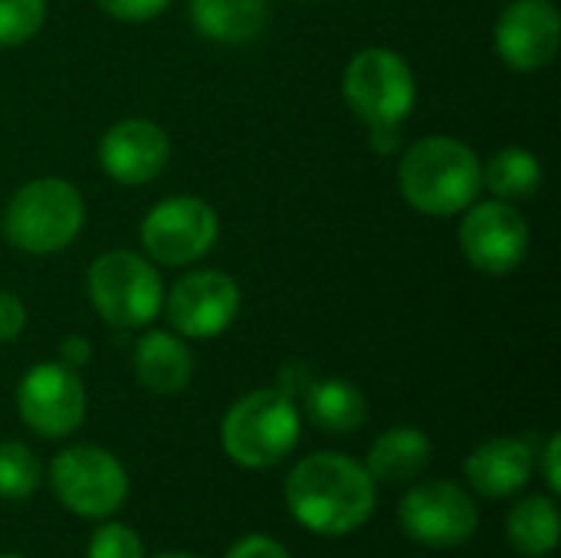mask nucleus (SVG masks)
Here are the masks:
<instances>
[{"mask_svg": "<svg viewBox=\"0 0 561 558\" xmlns=\"http://www.w3.org/2000/svg\"><path fill=\"white\" fill-rule=\"evenodd\" d=\"M375 503V477L345 454H309L286 477V506L293 520L316 536H348L362 529Z\"/></svg>", "mask_w": 561, "mask_h": 558, "instance_id": "f257e3e1", "label": "nucleus"}, {"mask_svg": "<svg viewBox=\"0 0 561 558\" xmlns=\"http://www.w3.org/2000/svg\"><path fill=\"white\" fill-rule=\"evenodd\" d=\"M401 197L427 217H457L483 191V161L450 135L414 141L398 161Z\"/></svg>", "mask_w": 561, "mask_h": 558, "instance_id": "f03ea898", "label": "nucleus"}, {"mask_svg": "<svg viewBox=\"0 0 561 558\" xmlns=\"http://www.w3.org/2000/svg\"><path fill=\"white\" fill-rule=\"evenodd\" d=\"M85 224V201L66 178L20 184L0 217V234L23 253L49 257L66 250Z\"/></svg>", "mask_w": 561, "mask_h": 558, "instance_id": "7ed1b4c3", "label": "nucleus"}, {"mask_svg": "<svg viewBox=\"0 0 561 558\" xmlns=\"http://www.w3.org/2000/svg\"><path fill=\"white\" fill-rule=\"evenodd\" d=\"M299 408L279 388H260L230 405L220 424L227 457L243 470H270L299 444Z\"/></svg>", "mask_w": 561, "mask_h": 558, "instance_id": "20e7f679", "label": "nucleus"}, {"mask_svg": "<svg viewBox=\"0 0 561 558\" xmlns=\"http://www.w3.org/2000/svg\"><path fill=\"white\" fill-rule=\"evenodd\" d=\"M345 105L368 125V132H401L417 102L411 62L388 46L358 49L342 76Z\"/></svg>", "mask_w": 561, "mask_h": 558, "instance_id": "39448f33", "label": "nucleus"}, {"mask_svg": "<svg viewBox=\"0 0 561 558\" xmlns=\"http://www.w3.org/2000/svg\"><path fill=\"white\" fill-rule=\"evenodd\" d=\"M85 293L99 319L115 329H145L161 316L164 306L158 266L135 250L99 253L85 273Z\"/></svg>", "mask_w": 561, "mask_h": 558, "instance_id": "423d86ee", "label": "nucleus"}, {"mask_svg": "<svg viewBox=\"0 0 561 558\" xmlns=\"http://www.w3.org/2000/svg\"><path fill=\"white\" fill-rule=\"evenodd\" d=\"M53 497L82 520H108L128 500V474L115 454L95 444H76L49 464Z\"/></svg>", "mask_w": 561, "mask_h": 558, "instance_id": "0eeeda50", "label": "nucleus"}, {"mask_svg": "<svg viewBox=\"0 0 561 558\" xmlns=\"http://www.w3.org/2000/svg\"><path fill=\"white\" fill-rule=\"evenodd\" d=\"M141 250L158 266H191L204 260L217 237H220V217L217 210L194 194H174L158 201L141 227Z\"/></svg>", "mask_w": 561, "mask_h": 558, "instance_id": "6e6552de", "label": "nucleus"}, {"mask_svg": "<svg viewBox=\"0 0 561 558\" xmlns=\"http://www.w3.org/2000/svg\"><path fill=\"white\" fill-rule=\"evenodd\" d=\"M533 247V234L526 217L513 207V201H473L460 220V250L467 263L486 276L516 273Z\"/></svg>", "mask_w": 561, "mask_h": 558, "instance_id": "1a4fd4ad", "label": "nucleus"}, {"mask_svg": "<svg viewBox=\"0 0 561 558\" xmlns=\"http://www.w3.org/2000/svg\"><path fill=\"white\" fill-rule=\"evenodd\" d=\"M398 523L417 546L457 549L473 539L480 526V510L463 487L450 480H431L411 487L401 497Z\"/></svg>", "mask_w": 561, "mask_h": 558, "instance_id": "9d476101", "label": "nucleus"}, {"mask_svg": "<svg viewBox=\"0 0 561 558\" xmlns=\"http://www.w3.org/2000/svg\"><path fill=\"white\" fill-rule=\"evenodd\" d=\"M16 411L20 421L39 437H69L82 428L89 411L85 385L79 372L66 368L62 362H39L26 368L16 385Z\"/></svg>", "mask_w": 561, "mask_h": 558, "instance_id": "9b49d317", "label": "nucleus"}, {"mask_svg": "<svg viewBox=\"0 0 561 558\" xmlns=\"http://www.w3.org/2000/svg\"><path fill=\"white\" fill-rule=\"evenodd\" d=\"M240 286L224 270L184 273L168 293L161 312L181 339H217L240 316Z\"/></svg>", "mask_w": 561, "mask_h": 558, "instance_id": "f8f14e48", "label": "nucleus"}, {"mask_svg": "<svg viewBox=\"0 0 561 558\" xmlns=\"http://www.w3.org/2000/svg\"><path fill=\"white\" fill-rule=\"evenodd\" d=\"M561 46V13L552 0H513L496 20V53L516 72L546 69Z\"/></svg>", "mask_w": 561, "mask_h": 558, "instance_id": "ddd939ff", "label": "nucleus"}, {"mask_svg": "<svg viewBox=\"0 0 561 558\" xmlns=\"http://www.w3.org/2000/svg\"><path fill=\"white\" fill-rule=\"evenodd\" d=\"M168 161L171 138L151 118H122L99 141V164L122 187L154 181L168 168Z\"/></svg>", "mask_w": 561, "mask_h": 558, "instance_id": "4468645a", "label": "nucleus"}, {"mask_svg": "<svg viewBox=\"0 0 561 558\" xmlns=\"http://www.w3.org/2000/svg\"><path fill=\"white\" fill-rule=\"evenodd\" d=\"M536 470V454L523 437H493L463 464L467 483L486 500H510L529 487Z\"/></svg>", "mask_w": 561, "mask_h": 558, "instance_id": "2eb2a0df", "label": "nucleus"}, {"mask_svg": "<svg viewBox=\"0 0 561 558\" xmlns=\"http://www.w3.org/2000/svg\"><path fill=\"white\" fill-rule=\"evenodd\" d=\"M135 378L145 391L171 398L181 395L194 378V352L191 345L168 329H151L135 342L131 352Z\"/></svg>", "mask_w": 561, "mask_h": 558, "instance_id": "dca6fc26", "label": "nucleus"}, {"mask_svg": "<svg viewBox=\"0 0 561 558\" xmlns=\"http://www.w3.org/2000/svg\"><path fill=\"white\" fill-rule=\"evenodd\" d=\"M434 457V444L421 428L398 424L388 428L368 451L365 470L375 477V483H408L427 470Z\"/></svg>", "mask_w": 561, "mask_h": 558, "instance_id": "f3484780", "label": "nucleus"}, {"mask_svg": "<svg viewBox=\"0 0 561 558\" xmlns=\"http://www.w3.org/2000/svg\"><path fill=\"white\" fill-rule=\"evenodd\" d=\"M187 13L201 36L237 46L266 26L270 0H187Z\"/></svg>", "mask_w": 561, "mask_h": 558, "instance_id": "a211bd4d", "label": "nucleus"}, {"mask_svg": "<svg viewBox=\"0 0 561 558\" xmlns=\"http://www.w3.org/2000/svg\"><path fill=\"white\" fill-rule=\"evenodd\" d=\"M306 414L319 431L352 434L368 421V398L348 378H322L306 388Z\"/></svg>", "mask_w": 561, "mask_h": 558, "instance_id": "6ab92c4d", "label": "nucleus"}, {"mask_svg": "<svg viewBox=\"0 0 561 558\" xmlns=\"http://www.w3.org/2000/svg\"><path fill=\"white\" fill-rule=\"evenodd\" d=\"M506 539L519 556L542 558L559 549V506L552 497H526L506 520Z\"/></svg>", "mask_w": 561, "mask_h": 558, "instance_id": "aec40b11", "label": "nucleus"}, {"mask_svg": "<svg viewBox=\"0 0 561 558\" xmlns=\"http://www.w3.org/2000/svg\"><path fill=\"white\" fill-rule=\"evenodd\" d=\"M483 187L500 201H523L542 187V161L519 145L500 148L483 164Z\"/></svg>", "mask_w": 561, "mask_h": 558, "instance_id": "412c9836", "label": "nucleus"}, {"mask_svg": "<svg viewBox=\"0 0 561 558\" xmlns=\"http://www.w3.org/2000/svg\"><path fill=\"white\" fill-rule=\"evenodd\" d=\"M43 470L23 441H0V500H30L39 490Z\"/></svg>", "mask_w": 561, "mask_h": 558, "instance_id": "4be33fe9", "label": "nucleus"}, {"mask_svg": "<svg viewBox=\"0 0 561 558\" xmlns=\"http://www.w3.org/2000/svg\"><path fill=\"white\" fill-rule=\"evenodd\" d=\"M46 20V0H0V49L30 43Z\"/></svg>", "mask_w": 561, "mask_h": 558, "instance_id": "5701e85b", "label": "nucleus"}, {"mask_svg": "<svg viewBox=\"0 0 561 558\" xmlns=\"http://www.w3.org/2000/svg\"><path fill=\"white\" fill-rule=\"evenodd\" d=\"M85 558H145L141 536L125 523H105L92 533Z\"/></svg>", "mask_w": 561, "mask_h": 558, "instance_id": "b1692460", "label": "nucleus"}, {"mask_svg": "<svg viewBox=\"0 0 561 558\" xmlns=\"http://www.w3.org/2000/svg\"><path fill=\"white\" fill-rule=\"evenodd\" d=\"M108 16L125 20V23H145L161 16L174 0H95Z\"/></svg>", "mask_w": 561, "mask_h": 558, "instance_id": "393cba45", "label": "nucleus"}, {"mask_svg": "<svg viewBox=\"0 0 561 558\" xmlns=\"http://www.w3.org/2000/svg\"><path fill=\"white\" fill-rule=\"evenodd\" d=\"M26 329V306L16 293L0 289V345L20 339Z\"/></svg>", "mask_w": 561, "mask_h": 558, "instance_id": "a878e982", "label": "nucleus"}, {"mask_svg": "<svg viewBox=\"0 0 561 558\" xmlns=\"http://www.w3.org/2000/svg\"><path fill=\"white\" fill-rule=\"evenodd\" d=\"M227 558H293L273 536H263V533H253V536H243L230 546Z\"/></svg>", "mask_w": 561, "mask_h": 558, "instance_id": "bb28decb", "label": "nucleus"}, {"mask_svg": "<svg viewBox=\"0 0 561 558\" xmlns=\"http://www.w3.org/2000/svg\"><path fill=\"white\" fill-rule=\"evenodd\" d=\"M59 362H62L66 368H72V372L85 368V365L92 362V345H89V339H82V335H66V339L59 342Z\"/></svg>", "mask_w": 561, "mask_h": 558, "instance_id": "cd10ccee", "label": "nucleus"}, {"mask_svg": "<svg viewBox=\"0 0 561 558\" xmlns=\"http://www.w3.org/2000/svg\"><path fill=\"white\" fill-rule=\"evenodd\" d=\"M542 474H546V487L552 497L561 493V437L552 434L549 444H546V454H542Z\"/></svg>", "mask_w": 561, "mask_h": 558, "instance_id": "c85d7f7f", "label": "nucleus"}, {"mask_svg": "<svg viewBox=\"0 0 561 558\" xmlns=\"http://www.w3.org/2000/svg\"><path fill=\"white\" fill-rule=\"evenodd\" d=\"M158 558H194V556H187V553H168V556H158Z\"/></svg>", "mask_w": 561, "mask_h": 558, "instance_id": "c756f323", "label": "nucleus"}, {"mask_svg": "<svg viewBox=\"0 0 561 558\" xmlns=\"http://www.w3.org/2000/svg\"><path fill=\"white\" fill-rule=\"evenodd\" d=\"M0 558H23V556H0Z\"/></svg>", "mask_w": 561, "mask_h": 558, "instance_id": "7c9ffc66", "label": "nucleus"}]
</instances>
